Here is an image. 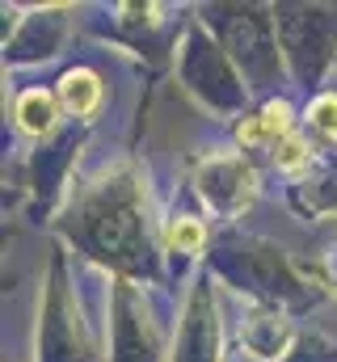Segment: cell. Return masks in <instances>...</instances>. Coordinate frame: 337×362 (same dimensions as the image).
Segmentation results:
<instances>
[{
  "mask_svg": "<svg viewBox=\"0 0 337 362\" xmlns=\"http://www.w3.org/2000/svg\"><path fill=\"white\" fill-rule=\"evenodd\" d=\"M97 101H101V81L93 76V72H68L64 76V85H59V105L68 110V114H93L97 110Z\"/></svg>",
  "mask_w": 337,
  "mask_h": 362,
  "instance_id": "cell-1",
  "label": "cell"
},
{
  "mask_svg": "<svg viewBox=\"0 0 337 362\" xmlns=\"http://www.w3.org/2000/svg\"><path fill=\"white\" fill-rule=\"evenodd\" d=\"M17 122H21L30 135H47V131L55 127V97L42 93V89L21 93V101H17Z\"/></svg>",
  "mask_w": 337,
  "mask_h": 362,
  "instance_id": "cell-2",
  "label": "cell"
},
{
  "mask_svg": "<svg viewBox=\"0 0 337 362\" xmlns=\"http://www.w3.org/2000/svg\"><path fill=\"white\" fill-rule=\"evenodd\" d=\"M291 131V110L282 105V101H274V105H265V114L257 118V122H245L241 127V139H278V135H287Z\"/></svg>",
  "mask_w": 337,
  "mask_h": 362,
  "instance_id": "cell-3",
  "label": "cell"
},
{
  "mask_svg": "<svg viewBox=\"0 0 337 362\" xmlns=\"http://www.w3.org/2000/svg\"><path fill=\"white\" fill-rule=\"evenodd\" d=\"M165 245L177 249V253H198L202 249V223L198 219H177L165 232Z\"/></svg>",
  "mask_w": 337,
  "mask_h": 362,
  "instance_id": "cell-4",
  "label": "cell"
},
{
  "mask_svg": "<svg viewBox=\"0 0 337 362\" xmlns=\"http://www.w3.org/2000/svg\"><path fill=\"white\" fill-rule=\"evenodd\" d=\"M274 160H278V169H287V173H295V169H304L308 165V148L299 144V139H282L278 144V152H274Z\"/></svg>",
  "mask_w": 337,
  "mask_h": 362,
  "instance_id": "cell-5",
  "label": "cell"
},
{
  "mask_svg": "<svg viewBox=\"0 0 337 362\" xmlns=\"http://www.w3.org/2000/svg\"><path fill=\"white\" fill-rule=\"evenodd\" d=\"M312 122L325 131V135H337V97H321L312 105Z\"/></svg>",
  "mask_w": 337,
  "mask_h": 362,
  "instance_id": "cell-6",
  "label": "cell"
}]
</instances>
